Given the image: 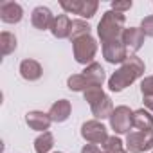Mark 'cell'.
I'll return each instance as SVG.
<instances>
[{
	"mask_svg": "<svg viewBox=\"0 0 153 153\" xmlns=\"http://www.w3.org/2000/svg\"><path fill=\"white\" fill-rule=\"evenodd\" d=\"M140 94L142 97H151L153 96V76H148L140 81Z\"/></svg>",
	"mask_w": 153,
	"mask_h": 153,
	"instance_id": "cell-24",
	"label": "cell"
},
{
	"mask_svg": "<svg viewBox=\"0 0 153 153\" xmlns=\"http://www.w3.org/2000/svg\"><path fill=\"white\" fill-rule=\"evenodd\" d=\"M103 151L105 153H128V149L124 148L123 140L119 137H115V135L108 137V140L103 144Z\"/></svg>",
	"mask_w": 153,
	"mask_h": 153,
	"instance_id": "cell-22",
	"label": "cell"
},
{
	"mask_svg": "<svg viewBox=\"0 0 153 153\" xmlns=\"http://www.w3.org/2000/svg\"><path fill=\"white\" fill-rule=\"evenodd\" d=\"M124 24H126V16L123 13H117L114 9L106 11L101 18V22L97 24V36L101 40V43H108L114 40H121L123 33H124Z\"/></svg>",
	"mask_w": 153,
	"mask_h": 153,
	"instance_id": "cell-2",
	"label": "cell"
},
{
	"mask_svg": "<svg viewBox=\"0 0 153 153\" xmlns=\"http://www.w3.org/2000/svg\"><path fill=\"white\" fill-rule=\"evenodd\" d=\"M110 128L117 133V135H123V133H130V130L133 128V112L121 105V106H115L112 115H110Z\"/></svg>",
	"mask_w": 153,
	"mask_h": 153,
	"instance_id": "cell-6",
	"label": "cell"
},
{
	"mask_svg": "<svg viewBox=\"0 0 153 153\" xmlns=\"http://www.w3.org/2000/svg\"><path fill=\"white\" fill-rule=\"evenodd\" d=\"M144 70H146L144 61L139 56H135V54L128 56L126 61L108 78V88L112 92H123L126 87H130L133 81H137L140 76H144Z\"/></svg>",
	"mask_w": 153,
	"mask_h": 153,
	"instance_id": "cell-1",
	"label": "cell"
},
{
	"mask_svg": "<svg viewBox=\"0 0 153 153\" xmlns=\"http://www.w3.org/2000/svg\"><path fill=\"white\" fill-rule=\"evenodd\" d=\"M22 18H24V9L20 4L9 2V0L0 2V20L4 24H18Z\"/></svg>",
	"mask_w": 153,
	"mask_h": 153,
	"instance_id": "cell-9",
	"label": "cell"
},
{
	"mask_svg": "<svg viewBox=\"0 0 153 153\" xmlns=\"http://www.w3.org/2000/svg\"><path fill=\"white\" fill-rule=\"evenodd\" d=\"M112 9L124 15V11L131 9V0H124V2H117V0H115V2H112Z\"/></svg>",
	"mask_w": 153,
	"mask_h": 153,
	"instance_id": "cell-26",
	"label": "cell"
},
{
	"mask_svg": "<svg viewBox=\"0 0 153 153\" xmlns=\"http://www.w3.org/2000/svg\"><path fill=\"white\" fill-rule=\"evenodd\" d=\"M42 74H43V68L36 59L27 58L20 63V76L25 81H36V79L42 78Z\"/></svg>",
	"mask_w": 153,
	"mask_h": 153,
	"instance_id": "cell-13",
	"label": "cell"
},
{
	"mask_svg": "<svg viewBox=\"0 0 153 153\" xmlns=\"http://www.w3.org/2000/svg\"><path fill=\"white\" fill-rule=\"evenodd\" d=\"M83 96H85V101L90 105V110L97 121L110 119L114 112V105H112V99L105 94L103 87H90L88 90L83 92Z\"/></svg>",
	"mask_w": 153,
	"mask_h": 153,
	"instance_id": "cell-3",
	"label": "cell"
},
{
	"mask_svg": "<svg viewBox=\"0 0 153 153\" xmlns=\"http://www.w3.org/2000/svg\"><path fill=\"white\" fill-rule=\"evenodd\" d=\"M72 51H74L76 61L88 67L90 63H94V58H96V52H97V42L90 34L81 36V38L72 42Z\"/></svg>",
	"mask_w": 153,
	"mask_h": 153,
	"instance_id": "cell-4",
	"label": "cell"
},
{
	"mask_svg": "<svg viewBox=\"0 0 153 153\" xmlns=\"http://www.w3.org/2000/svg\"><path fill=\"white\" fill-rule=\"evenodd\" d=\"M54 153H63V151H54Z\"/></svg>",
	"mask_w": 153,
	"mask_h": 153,
	"instance_id": "cell-29",
	"label": "cell"
},
{
	"mask_svg": "<svg viewBox=\"0 0 153 153\" xmlns=\"http://www.w3.org/2000/svg\"><path fill=\"white\" fill-rule=\"evenodd\" d=\"M87 34H90V25H88L85 20H72L70 36H68L70 42L78 40V38H81V36H87Z\"/></svg>",
	"mask_w": 153,
	"mask_h": 153,
	"instance_id": "cell-21",
	"label": "cell"
},
{
	"mask_svg": "<svg viewBox=\"0 0 153 153\" xmlns=\"http://www.w3.org/2000/svg\"><path fill=\"white\" fill-rule=\"evenodd\" d=\"M81 153H105L97 144H85L81 148Z\"/></svg>",
	"mask_w": 153,
	"mask_h": 153,
	"instance_id": "cell-27",
	"label": "cell"
},
{
	"mask_svg": "<svg viewBox=\"0 0 153 153\" xmlns=\"http://www.w3.org/2000/svg\"><path fill=\"white\" fill-rule=\"evenodd\" d=\"M142 101H144V106L153 112V96L151 97H142Z\"/></svg>",
	"mask_w": 153,
	"mask_h": 153,
	"instance_id": "cell-28",
	"label": "cell"
},
{
	"mask_svg": "<svg viewBox=\"0 0 153 153\" xmlns=\"http://www.w3.org/2000/svg\"><path fill=\"white\" fill-rule=\"evenodd\" d=\"M128 153H144L153 149V130H135L126 135Z\"/></svg>",
	"mask_w": 153,
	"mask_h": 153,
	"instance_id": "cell-5",
	"label": "cell"
},
{
	"mask_svg": "<svg viewBox=\"0 0 153 153\" xmlns=\"http://www.w3.org/2000/svg\"><path fill=\"white\" fill-rule=\"evenodd\" d=\"M97 7H99V2H97V0H81L78 15H79L81 18H92V16L97 13Z\"/></svg>",
	"mask_w": 153,
	"mask_h": 153,
	"instance_id": "cell-23",
	"label": "cell"
},
{
	"mask_svg": "<svg viewBox=\"0 0 153 153\" xmlns=\"http://www.w3.org/2000/svg\"><path fill=\"white\" fill-rule=\"evenodd\" d=\"M83 76L90 81V85L94 87H103V81L106 79V76H105V68L99 65V63H90L85 70H83Z\"/></svg>",
	"mask_w": 153,
	"mask_h": 153,
	"instance_id": "cell-16",
	"label": "cell"
},
{
	"mask_svg": "<svg viewBox=\"0 0 153 153\" xmlns=\"http://www.w3.org/2000/svg\"><path fill=\"white\" fill-rule=\"evenodd\" d=\"M133 128H137V130H153V115L144 108L135 110L133 112Z\"/></svg>",
	"mask_w": 153,
	"mask_h": 153,
	"instance_id": "cell-17",
	"label": "cell"
},
{
	"mask_svg": "<svg viewBox=\"0 0 153 153\" xmlns=\"http://www.w3.org/2000/svg\"><path fill=\"white\" fill-rule=\"evenodd\" d=\"M54 18H56V16L52 15V11H51L49 7L38 6V7H34V9H33L31 24H33L36 29H40V31H45V29H49V31H51V25H52Z\"/></svg>",
	"mask_w": 153,
	"mask_h": 153,
	"instance_id": "cell-10",
	"label": "cell"
},
{
	"mask_svg": "<svg viewBox=\"0 0 153 153\" xmlns=\"http://www.w3.org/2000/svg\"><path fill=\"white\" fill-rule=\"evenodd\" d=\"M25 123H27V126H29L31 130L42 131V133H43V131H47V130L51 128L52 119H51V115L45 114V112L33 110V112H29V114L25 115Z\"/></svg>",
	"mask_w": 153,
	"mask_h": 153,
	"instance_id": "cell-12",
	"label": "cell"
},
{
	"mask_svg": "<svg viewBox=\"0 0 153 153\" xmlns=\"http://www.w3.org/2000/svg\"><path fill=\"white\" fill-rule=\"evenodd\" d=\"M140 29H142V33H144L146 36L153 38V15L142 18V22H140Z\"/></svg>",
	"mask_w": 153,
	"mask_h": 153,
	"instance_id": "cell-25",
	"label": "cell"
},
{
	"mask_svg": "<svg viewBox=\"0 0 153 153\" xmlns=\"http://www.w3.org/2000/svg\"><path fill=\"white\" fill-rule=\"evenodd\" d=\"M67 87L72 92H85V90H88L94 85H90V81L85 78L83 72H81V74H72L70 78L67 79Z\"/></svg>",
	"mask_w": 153,
	"mask_h": 153,
	"instance_id": "cell-18",
	"label": "cell"
},
{
	"mask_svg": "<svg viewBox=\"0 0 153 153\" xmlns=\"http://www.w3.org/2000/svg\"><path fill=\"white\" fill-rule=\"evenodd\" d=\"M81 137L88 142V144H105L106 140H108V131H106V126L101 123V121H97V119H92V121H87V123H83V126H81Z\"/></svg>",
	"mask_w": 153,
	"mask_h": 153,
	"instance_id": "cell-7",
	"label": "cell"
},
{
	"mask_svg": "<svg viewBox=\"0 0 153 153\" xmlns=\"http://www.w3.org/2000/svg\"><path fill=\"white\" fill-rule=\"evenodd\" d=\"M151 153H153V151H151Z\"/></svg>",
	"mask_w": 153,
	"mask_h": 153,
	"instance_id": "cell-30",
	"label": "cell"
},
{
	"mask_svg": "<svg viewBox=\"0 0 153 153\" xmlns=\"http://www.w3.org/2000/svg\"><path fill=\"white\" fill-rule=\"evenodd\" d=\"M103 58L112 65H115V63L123 65L126 61V58H128V49L121 40L108 42V43L103 45Z\"/></svg>",
	"mask_w": 153,
	"mask_h": 153,
	"instance_id": "cell-8",
	"label": "cell"
},
{
	"mask_svg": "<svg viewBox=\"0 0 153 153\" xmlns=\"http://www.w3.org/2000/svg\"><path fill=\"white\" fill-rule=\"evenodd\" d=\"M0 49H2V56H9L16 49V36L9 31H4L0 34Z\"/></svg>",
	"mask_w": 153,
	"mask_h": 153,
	"instance_id": "cell-20",
	"label": "cell"
},
{
	"mask_svg": "<svg viewBox=\"0 0 153 153\" xmlns=\"http://www.w3.org/2000/svg\"><path fill=\"white\" fill-rule=\"evenodd\" d=\"M70 112H72V105H70V101H67V99H59V101H56V103L51 106L49 115H51L52 123H65V121L70 117Z\"/></svg>",
	"mask_w": 153,
	"mask_h": 153,
	"instance_id": "cell-15",
	"label": "cell"
},
{
	"mask_svg": "<svg viewBox=\"0 0 153 153\" xmlns=\"http://www.w3.org/2000/svg\"><path fill=\"white\" fill-rule=\"evenodd\" d=\"M144 38H146V34L142 33L140 27H128V29H124V33H123V36H121V42L126 45V49L137 52V51L142 49Z\"/></svg>",
	"mask_w": 153,
	"mask_h": 153,
	"instance_id": "cell-11",
	"label": "cell"
},
{
	"mask_svg": "<svg viewBox=\"0 0 153 153\" xmlns=\"http://www.w3.org/2000/svg\"><path fill=\"white\" fill-rule=\"evenodd\" d=\"M54 146V137L51 131H43L34 140V151L36 153H49Z\"/></svg>",
	"mask_w": 153,
	"mask_h": 153,
	"instance_id": "cell-19",
	"label": "cell"
},
{
	"mask_svg": "<svg viewBox=\"0 0 153 153\" xmlns=\"http://www.w3.org/2000/svg\"><path fill=\"white\" fill-rule=\"evenodd\" d=\"M70 25H72V20L68 18V15H58L51 25V33L58 40L68 38L70 36Z\"/></svg>",
	"mask_w": 153,
	"mask_h": 153,
	"instance_id": "cell-14",
	"label": "cell"
}]
</instances>
